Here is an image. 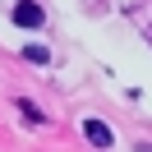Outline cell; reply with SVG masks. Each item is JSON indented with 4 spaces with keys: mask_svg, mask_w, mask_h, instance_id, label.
<instances>
[{
    "mask_svg": "<svg viewBox=\"0 0 152 152\" xmlns=\"http://www.w3.org/2000/svg\"><path fill=\"white\" fill-rule=\"evenodd\" d=\"M14 23H19V28H37V23H42V5L19 0V5H14Z\"/></svg>",
    "mask_w": 152,
    "mask_h": 152,
    "instance_id": "obj_1",
    "label": "cell"
},
{
    "mask_svg": "<svg viewBox=\"0 0 152 152\" xmlns=\"http://www.w3.org/2000/svg\"><path fill=\"white\" fill-rule=\"evenodd\" d=\"M83 134H88L92 148H111V129H106L102 120H83Z\"/></svg>",
    "mask_w": 152,
    "mask_h": 152,
    "instance_id": "obj_2",
    "label": "cell"
},
{
    "mask_svg": "<svg viewBox=\"0 0 152 152\" xmlns=\"http://www.w3.org/2000/svg\"><path fill=\"white\" fill-rule=\"evenodd\" d=\"M23 56H28L32 65H46V60H51V56H46V46H28V51H23Z\"/></svg>",
    "mask_w": 152,
    "mask_h": 152,
    "instance_id": "obj_3",
    "label": "cell"
},
{
    "mask_svg": "<svg viewBox=\"0 0 152 152\" xmlns=\"http://www.w3.org/2000/svg\"><path fill=\"white\" fill-rule=\"evenodd\" d=\"M19 111L28 115V120H46V115H42V111H37V106H32V102H19Z\"/></svg>",
    "mask_w": 152,
    "mask_h": 152,
    "instance_id": "obj_4",
    "label": "cell"
}]
</instances>
